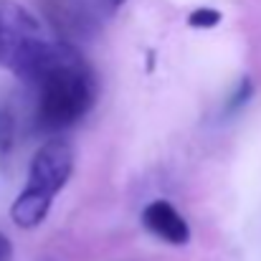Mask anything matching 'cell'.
I'll use <instances>...</instances> for the list:
<instances>
[{"label":"cell","instance_id":"cell-1","mask_svg":"<svg viewBox=\"0 0 261 261\" xmlns=\"http://www.w3.org/2000/svg\"><path fill=\"white\" fill-rule=\"evenodd\" d=\"M28 87L36 89V127L48 135L82 122L96 99V82L87 59L69 41L59 43Z\"/></svg>","mask_w":261,"mask_h":261},{"label":"cell","instance_id":"cell-2","mask_svg":"<svg viewBox=\"0 0 261 261\" xmlns=\"http://www.w3.org/2000/svg\"><path fill=\"white\" fill-rule=\"evenodd\" d=\"M74 175V147L64 137H51L31 160L28 180L20 195L10 205V218L18 228H38L48 211L54 198L61 193V188Z\"/></svg>","mask_w":261,"mask_h":261},{"label":"cell","instance_id":"cell-3","mask_svg":"<svg viewBox=\"0 0 261 261\" xmlns=\"http://www.w3.org/2000/svg\"><path fill=\"white\" fill-rule=\"evenodd\" d=\"M59 38L18 0H0V66L31 84L56 54Z\"/></svg>","mask_w":261,"mask_h":261},{"label":"cell","instance_id":"cell-4","mask_svg":"<svg viewBox=\"0 0 261 261\" xmlns=\"http://www.w3.org/2000/svg\"><path fill=\"white\" fill-rule=\"evenodd\" d=\"M142 226L170 246H185L190 241V226L170 200H152L142 208Z\"/></svg>","mask_w":261,"mask_h":261},{"label":"cell","instance_id":"cell-5","mask_svg":"<svg viewBox=\"0 0 261 261\" xmlns=\"http://www.w3.org/2000/svg\"><path fill=\"white\" fill-rule=\"evenodd\" d=\"M15 142V117L8 107L0 104V155H8Z\"/></svg>","mask_w":261,"mask_h":261},{"label":"cell","instance_id":"cell-6","mask_svg":"<svg viewBox=\"0 0 261 261\" xmlns=\"http://www.w3.org/2000/svg\"><path fill=\"white\" fill-rule=\"evenodd\" d=\"M251 94H254V82H251L249 76H244V79L239 82V87L233 89V94H231L228 104H226V114H231V112L241 109V107L251 99Z\"/></svg>","mask_w":261,"mask_h":261},{"label":"cell","instance_id":"cell-7","mask_svg":"<svg viewBox=\"0 0 261 261\" xmlns=\"http://www.w3.org/2000/svg\"><path fill=\"white\" fill-rule=\"evenodd\" d=\"M221 13L216 10V8H198L195 13H190V18H188V23L193 25V28H216L218 23H221Z\"/></svg>","mask_w":261,"mask_h":261},{"label":"cell","instance_id":"cell-8","mask_svg":"<svg viewBox=\"0 0 261 261\" xmlns=\"http://www.w3.org/2000/svg\"><path fill=\"white\" fill-rule=\"evenodd\" d=\"M122 5H124V0H94V8H96L99 20H104V18L114 15V13H117Z\"/></svg>","mask_w":261,"mask_h":261},{"label":"cell","instance_id":"cell-9","mask_svg":"<svg viewBox=\"0 0 261 261\" xmlns=\"http://www.w3.org/2000/svg\"><path fill=\"white\" fill-rule=\"evenodd\" d=\"M0 261H13V241L0 231Z\"/></svg>","mask_w":261,"mask_h":261}]
</instances>
